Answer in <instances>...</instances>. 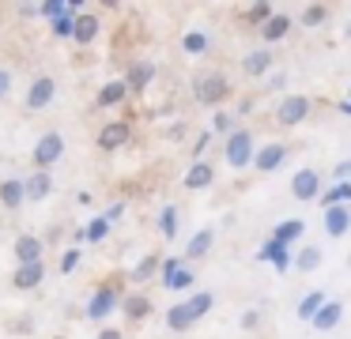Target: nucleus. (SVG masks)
<instances>
[{
	"instance_id": "obj_28",
	"label": "nucleus",
	"mask_w": 351,
	"mask_h": 339,
	"mask_svg": "<svg viewBox=\"0 0 351 339\" xmlns=\"http://www.w3.org/2000/svg\"><path fill=\"white\" fill-rule=\"evenodd\" d=\"M208 249H212V230H200L197 238L189 241V249H185V256H189V260H197V256H204Z\"/></svg>"
},
{
	"instance_id": "obj_17",
	"label": "nucleus",
	"mask_w": 351,
	"mask_h": 339,
	"mask_svg": "<svg viewBox=\"0 0 351 339\" xmlns=\"http://www.w3.org/2000/svg\"><path fill=\"white\" fill-rule=\"evenodd\" d=\"M321 203H325V211H328V208H343V203H351V181H336V185L328 188L325 196H321Z\"/></svg>"
},
{
	"instance_id": "obj_30",
	"label": "nucleus",
	"mask_w": 351,
	"mask_h": 339,
	"mask_svg": "<svg viewBox=\"0 0 351 339\" xmlns=\"http://www.w3.org/2000/svg\"><path fill=\"white\" fill-rule=\"evenodd\" d=\"M159 226H162V234H167V238H174V234H178V208H174V203H170V208H162Z\"/></svg>"
},
{
	"instance_id": "obj_1",
	"label": "nucleus",
	"mask_w": 351,
	"mask_h": 339,
	"mask_svg": "<svg viewBox=\"0 0 351 339\" xmlns=\"http://www.w3.org/2000/svg\"><path fill=\"white\" fill-rule=\"evenodd\" d=\"M212 294L208 290H200L197 298H189V301H178V305H170V313H167V328H174V331H185V328H193V324L200 321V316L212 309Z\"/></svg>"
},
{
	"instance_id": "obj_22",
	"label": "nucleus",
	"mask_w": 351,
	"mask_h": 339,
	"mask_svg": "<svg viewBox=\"0 0 351 339\" xmlns=\"http://www.w3.org/2000/svg\"><path fill=\"white\" fill-rule=\"evenodd\" d=\"M268 68H272V57H268L265 49H257V53H250V57L242 60V72L245 75H265Z\"/></svg>"
},
{
	"instance_id": "obj_43",
	"label": "nucleus",
	"mask_w": 351,
	"mask_h": 339,
	"mask_svg": "<svg viewBox=\"0 0 351 339\" xmlns=\"http://www.w3.org/2000/svg\"><path fill=\"white\" fill-rule=\"evenodd\" d=\"M8 87H12V72H4V68H0V98L8 95Z\"/></svg>"
},
{
	"instance_id": "obj_6",
	"label": "nucleus",
	"mask_w": 351,
	"mask_h": 339,
	"mask_svg": "<svg viewBox=\"0 0 351 339\" xmlns=\"http://www.w3.org/2000/svg\"><path fill=\"white\" fill-rule=\"evenodd\" d=\"M162 283H167L170 290H185V286H193V271L185 268L178 256H170V260L162 264Z\"/></svg>"
},
{
	"instance_id": "obj_18",
	"label": "nucleus",
	"mask_w": 351,
	"mask_h": 339,
	"mask_svg": "<svg viewBox=\"0 0 351 339\" xmlns=\"http://www.w3.org/2000/svg\"><path fill=\"white\" fill-rule=\"evenodd\" d=\"M16 256H19V264H42L38 256H42V241L38 238H19L16 241Z\"/></svg>"
},
{
	"instance_id": "obj_35",
	"label": "nucleus",
	"mask_w": 351,
	"mask_h": 339,
	"mask_svg": "<svg viewBox=\"0 0 351 339\" xmlns=\"http://www.w3.org/2000/svg\"><path fill=\"white\" fill-rule=\"evenodd\" d=\"M155 268H159V260H155V256H144V260H140V268H132V275H136V279H152Z\"/></svg>"
},
{
	"instance_id": "obj_10",
	"label": "nucleus",
	"mask_w": 351,
	"mask_h": 339,
	"mask_svg": "<svg viewBox=\"0 0 351 339\" xmlns=\"http://www.w3.org/2000/svg\"><path fill=\"white\" fill-rule=\"evenodd\" d=\"M129 136H132V128L125 125V121H114V125H106L99 132V147H125V143H129Z\"/></svg>"
},
{
	"instance_id": "obj_9",
	"label": "nucleus",
	"mask_w": 351,
	"mask_h": 339,
	"mask_svg": "<svg viewBox=\"0 0 351 339\" xmlns=\"http://www.w3.org/2000/svg\"><path fill=\"white\" fill-rule=\"evenodd\" d=\"M53 95H57V83L42 75V79H34L31 95H27V105H31V110H46V105L53 102Z\"/></svg>"
},
{
	"instance_id": "obj_29",
	"label": "nucleus",
	"mask_w": 351,
	"mask_h": 339,
	"mask_svg": "<svg viewBox=\"0 0 351 339\" xmlns=\"http://www.w3.org/2000/svg\"><path fill=\"white\" fill-rule=\"evenodd\" d=\"M125 90H129V83H106V87L99 90V102L102 105H117L125 98Z\"/></svg>"
},
{
	"instance_id": "obj_40",
	"label": "nucleus",
	"mask_w": 351,
	"mask_h": 339,
	"mask_svg": "<svg viewBox=\"0 0 351 339\" xmlns=\"http://www.w3.org/2000/svg\"><path fill=\"white\" fill-rule=\"evenodd\" d=\"M76 264H80V253H76V249H69L64 260H61V271H76Z\"/></svg>"
},
{
	"instance_id": "obj_34",
	"label": "nucleus",
	"mask_w": 351,
	"mask_h": 339,
	"mask_svg": "<svg viewBox=\"0 0 351 339\" xmlns=\"http://www.w3.org/2000/svg\"><path fill=\"white\" fill-rule=\"evenodd\" d=\"M42 15L46 19H61V15H69V4L64 0H49V4H42Z\"/></svg>"
},
{
	"instance_id": "obj_19",
	"label": "nucleus",
	"mask_w": 351,
	"mask_h": 339,
	"mask_svg": "<svg viewBox=\"0 0 351 339\" xmlns=\"http://www.w3.org/2000/svg\"><path fill=\"white\" fill-rule=\"evenodd\" d=\"M212 185V166L208 162H193L185 173V188H208Z\"/></svg>"
},
{
	"instance_id": "obj_39",
	"label": "nucleus",
	"mask_w": 351,
	"mask_h": 339,
	"mask_svg": "<svg viewBox=\"0 0 351 339\" xmlns=\"http://www.w3.org/2000/svg\"><path fill=\"white\" fill-rule=\"evenodd\" d=\"M332 177H336V181H348V177H351V158H343V162H336Z\"/></svg>"
},
{
	"instance_id": "obj_27",
	"label": "nucleus",
	"mask_w": 351,
	"mask_h": 339,
	"mask_svg": "<svg viewBox=\"0 0 351 339\" xmlns=\"http://www.w3.org/2000/svg\"><path fill=\"white\" fill-rule=\"evenodd\" d=\"M287 30H291V19H283V15H272V19L265 23V42H280Z\"/></svg>"
},
{
	"instance_id": "obj_24",
	"label": "nucleus",
	"mask_w": 351,
	"mask_h": 339,
	"mask_svg": "<svg viewBox=\"0 0 351 339\" xmlns=\"http://www.w3.org/2000/svg\"><path fill=\"white\" fill-rule=\"evenodd\" d=\"M302 230H306V226H302V218H287V223H280V226H276V234H272V238H276V241H283V245H291L295 238H302Z\"/></svg>"
},
{
	"instance_id": "obj_31",
	"label": "nucleus",
	"mask_w": 351,
	"mask_h": 339,
	"mask_svg": "<svg viewBox=\"0 0 351 339\" xmlns=\"http://www.w3.org/2000/svg\"><path fill=\"white\" fill-rule=\"evenodd\" d=\"M182 45H185V53H204L208 49V38L200 34V30H189V34L182 38Z\"/></svg>"
},
{
	"instance_id": "obj_33",
	"label": "nucleus",
	"mask_w": 351,
	"mask_h": 339,
	"mask_svg": "<svg viewBox=\"0 0 351 339\" xmlns=\"http://www.w3.org/2000/svg\"><path fill=\"white\" fill-rule=\"evenodd\" d=\"M72 30H76V19H72V15L53 19V34H57V38H72Z\"/></svg>"
},
{
	"instance_id": "obj_4",
	"label": "nucleus",
	"mask_w": 351,
	"mask_h": 339,
	"mask_svg": "<svg viewBox=\"0 0 351 339\" xmlns=\"http://www.w3.org/2000/svg\"><path fill=\"white\" fill-rule=\"evenodd\" d=\"M117 301L121 298H117L114 286H102V290H95V298L87 301V316H91V321H106V316L117 309Z\"/></svg>"
},
{
	"instance_id": "obj_26",
	"label": "nucleus",
	"mask_w": 351,
	"mask_h": 339,
	"mask_svg": "<svg viewBox=\"0 0 351 339\" xmlns=\"http://www.w3.org/2000/svg\"><path fill=\"white\" fill-rule=\"evenodd\" d=\"M295 268H298V271H317V268H321V249H317V245H306L302 253H298Z\"/></svg>"
},
{
	"instance_id": "obj_48",
	"label": "nucleus",
	"mask_w": 351,
	"mask_h": 339,
	"mask_svg": "<svg viewBox=\"0 0 351 339\" xmlns=\"http://www.w3.org/2000/svg\"><path fill=\"white\" fill-rule=\"evenodd\" d=\"M348 34H351V27H348Z\"/></svg>"
},
{
	"instance_id": "obj_32",
	"label": "nucleus",
	"mask_w": 351,
	"mask_h": 339,
	"mask_svg": "<svg viewBox=\"0 0 351 339\" xmlns=\"http://www.w3.org/2000/svg\"><path fill=\"white\" fill-rule=\"evenodd\" d=\"M106 234H110V223H106V218H95V223L84 230V238H87V241H102Z\"/></svg>"
},
{
	"instance_id": "obj_8",
	"label": "nucleus",
	"mask_w": 351,
	"mask_h": 339,
	"mask_svg": "<svg viewBox=\"0 0 351 339\" xmlns=\"http://www.w3.org/2000/svg\"><path fill=\"white\" fill-rule=\"evenodd\" d=\"M291 192H295L298 200H313V196L321 192V177L313 170H298L295 181H291Z\"/></svg>"
},
{
	"instance_id": "obj_13",
	"label": "nucleus",
	"mask_w": 351,
	"mask_h": 339,
	"mask_svg": "<svg viewBox=\"0 0 351 339\" xmlns=\"http://www.w3.org/2000/svg\"><path fill=\"white\" fill-rule=\"evenodd\" d=\"M257 260H272L276 268L280 271H287L291 268V256H287V245H283V241H265V245H261V253H257Z\"/></svg>"
},
{
	"instance_id": "obj_12",
	"label": "nucleus",
	"mask_w": 351,
	"mask_h": 339,
	"mask_svg": "<svg viewBox=\"0 0 351 339\" xmlns=\"http://www.w3.org/2000/svg\"><path fill=\"white\" fill-rule=\"evenodd\" d=\"M283 155H287V147H283V143H265V147L257 151V155H253V162H257V170H276V166L283 162Z\"/></svg>"
},
{
	"instance_id": "obj_11",
	"label": "nucleus",
	"mask_w": 351,
	"mask_h": 339,
	"mask_svg": "<svg viewBox=\"0 0 351 339\" xmlns=\"http://www.w3.org/2000/svg\"><path fill=\"white\" fill-rule=\"evenodd\" d=\"M325 230L328 238H343L351 230V208H328L325 211Z\"/></svg>"
},
{
	"instance_id": "obj_38",
	"label": "nucleus",
	"mask_w": 351,
	"mask_h": 339,
	"mask_svg": "<svg viewBox=\"0 0 351 339\" xmlns=\"http://www.w3.org/2000/svg\"><path fill=\"white\" fill-rule=\"evenodd\" d=\"M325 15H328V12H325V4H310V8H306V15H302V19L313 27V23H321Z\"/></svg>"
},
{
	"instance_id": "obj_36",
	"label": "nucleus",
	"mask_w": 351,
	"mask_h": 339,
	"mask_svg": "<svg viewBox=\"0 0 351 339\" xmlns=\"http://www.w3.org/2000/svg\"><path fill=\"white\" fill-rule=\"evenodd\" d=\"M250 19H253V23H261V27H265V23L272 19V4H253V8H250Z\"/></svg>"
},
{
	"instance_id": "obj_14",
	"label": "nucleus",
	"mask_w": 351,
	"mask_h": 339,
	"mask_svg": "<svg viewBox=\"0 0 351 339\" xmlns=\"http://www.w3.org/2000/svg\"><path fill=\"white\" fill-rule=\"evenodd\" d=\"M23 200H27V181L8 177L4 185H0V203H4V208H19Z\"/></svg>"
},
{
	"instance_id": "obj_47",
	"label": "nucleus",
	"mask_w": 351,
	"mask_h": 339,
	"mask_svg": "<svg viewBox=\"0 0 351 339\" xmlns=\"http://www.w3.org/2000/svg\"><path fill=\"white\" fill-rule=\"evenodd\" d=\"M340 110H343V113H351V102H343V105H340Z\"/></svg>"
},
{
	"instance_id": "obj_42",
	"label": "nucleus",
	"mask_w": 351,
	"mask_h": 339,
	"mask_svg": "<svg viewBox=\"0 0 351 339\" xmlns=\"http://www.w3.org/2000/svg\"><path fill=\"white\" fill-rule=\"evenodd\" d=\"M230 113H215V132H230Z\"/></svg>"
},
{
	"instance_id": "obj_16",
	"label": "nucleus",
	"mask_w": 351,
	"mask_h": 339,
	"mask_svg": "<svg viewBox=\"0 0 351 339\" xmlns=\"http://www.w3.org/2000/svg\"><path fill=\"white\" fill-rule=\"evenodd\" d=\"M42 275H46V268H42V264H19L16 286H19V290H31V286L42 283Z\"/></svg>"
},
{
	"instance_id": "obj_41",
	"label": "nucleus",
	"mask_w": 351,
	"mask_h": 339,
	"mask_svg": "<svg viewBox=\"0 0 351 339\" xmlns=\"http://www.w3.org/2000/svg\"><path fill=\"white\" fill-rule=\"evenodd\" d=\"M257 321H261V313H257V309L242 313V328H245V331H253V328H257Z\"/></svg>"
},
{
	"instance_id": "obj_25",
	"label": "nucleus",
	"mask_w": 351,
	"mask_h": 339,
	"mask_svg": "<svg viewBox=\"0 0 351 339\" xmlns=\"http://www.w3.org/2000/svg\"><path fill=\"white\" fill-rule=\"evenodd\" d=\"M49 188H53V181H49V173H46V170L34 173V177L27 181V196H31V200H46Z\"/></svg>"
},
{
	"instance_id": "obj_49",
	"label": "nucleus",
	"mask_w": 351,
	"mask_h": 339,
	"mask_svg": "<svg viewBox=\"0 0 351 339\" xmlns=\"http://www.w3.org/2000/svg\"><path fill=\"white\" fill-rule=\"evenodd\" d=\"M348 102H351V98H348Z\"/></svg>"
},
{
	"instance_id": "obj_23",
	"label": "nucleus",
	"mask_w": 351,
	"mask_h": 339,
	"mask_svg": "<svg viewBox=\"0 0 351 339\" xmlns=\"http://www.w3.org/2000/svg\"><path fill=\"white\" fill-rule=\"evenodd\" d=\"M152 79H155V68L147 64V60H140V64H132V72H129V90H144Z\"/></svg>"
},
{
	"instance_id": "obj_45",
	"label": "nucleus",
	"mask_w": 351,
	"mask_h": 339,
	"mask_svg": "<svg viewBox=\"0 0 351 339\" xmlns=\"http://www.w3.org/2000/svg\"><path fill=\"white\" fill-rule=\"evenodd\" d=\"M102 218H106V223H114V218H121V203H114V208H110Z\"/></svg>"
},
{
	"instance_id": "obj_20",
	"label": "nucleus",
	"mask_w": 351,
	"mask_h": 339,
	"mask_svg": "<svg viewBox=\"0 0 351 339\" xmlns=\"http://www.w3.org/2000/svg\"><path fill=\"white\" fill-rule=\"evenodd\" d=\"M95 34H99V19H95V15H80L72 38H76L80 45H87V42H95Z\"/></svg>"
},
{
	"instance_id": "obj_2",
	"label": "nucleus",
	"mask_w": 351,
	"mask_h": 339,
	"mask_svg": "<svg viewBox=\"0 0 351 339\" xmlns=\"http://www.w3.org/2000/svg\"><path fill=\"white\" fill-rule=\"evenodd\" d=\"M253 136L245 132V128H234L230 132V140H227V162L234 166V170H242V166H250L253 162Z\"/></svg>"
},
{
	"instance_id": "obj_46",
	"label": "nucleus",
	"mask_w": 351,
	"mask_h": 339,
	"mask_svg": "<svg viewBox=\"0 0 351 339\" xmlns=\"http://www.w3.org/2000/svg\"><path fill=\"white\" fill-rule=\"evenodd\" d=\"M99 339H121V331H117V328H106V331H102Z\"/></svg>"
},
{
	"instance_id": "obj_21",
	"label": "nucleus",
	"mask_w": 351,
	"mask_h": 339,
	"mask_svg": "<svg viewBox=\"0 0 351 339\" xmlns=\"http://www.w3.org/2000/svg\"><path fill=\"white\" fill-rule=\"evenodd\" d=\"M325 301H328V298H325L321 290H310V294L302 298V305H298V316H302V321H313V316L325 309Z\"/></svg>"
},
{
	"instance_id": "obj_5",
	"label": "nucleus",
	"mask_w": 351,
	"mask_h": 339,
	"mask_svg": "<svg viewBox=\"0 0 351 339\" xmlns=\"http://www.w3.org/2000/svg\"><path fill=\"white\" fill-rule=\"evenodd\" d=\"M61 155H64V140H61V132L42 136L38 147H34V162H38V166H53Z\"/></svg>"
},
{
	"instance_id": "obj_7",
	"label": "nucleus",
	"mask_w": 351,
	"mask_h": 339,
	"mask_svg": "<svg viewBox=\"0 0 351 339\" xmlns=\"http://www.w3.org/2000/svg\"><path fill=\"white\" fill-rule=\"evenodd\" d=\"M310 113V98H302V95H291V98H283L280 102V125H298V121Z\"/></svg>"
},
{
	"instance_id": "obj_15",
	"label": "nucleus",
	"mask_w": 351,
	"mask_h": 339,
	"mask_svg": "<svg viewBox=\"0 0 351 339\" xmlns=\"http://www.w3.org/2000/svg\"><path fill=\"white\" fill-rule=\"evenodd\" d=\"M340 316H343V305H340V301H325V309L313 316V328H317V331H332L336 324H340Z\"/></svg>"
},
{
	"instance_id": "obj_44",
	"label": "nucleus",
	"mask_w": 351,
	"mask_h": 339,
	"mask_svg": "<svg viewBox=\"0 0 351 339\" xmlns=\"http://www.w3.org/2000/svg\"><path fill=\"white\" fill-rule=\"evenodd\" d=\"M208 140H212V136H208V132H200V140H197V147H193V151H197V162H200V151H204V147H208Z\"/></svg>"
},
{
	"instance_id": "obj_3",
	"label": "nucleus",
	"mask_w": 351,
	"mask_h": 339,
	"mask_svg": "<svg viewBox=\"0 0 351 339\" xmlns=\"http://www.w3.org/2000/svg\"><path fill=\"white\" fill-rule=\"evenodd\" d=\"M227 95H230V83L223 79V75H204V79H197V102L200 105H215Z\"/></svg>"
},
{
	"instance_id": "obj_37",
	"label": "nucleus",
	"mask_w": 351,
	"mask_h": 339,
	"mask_svg": "<svg viewBox=\"0 0 351 339\" xmlns=\"http://www.w3.org/2000/svg\"><path fill=\"white\" fill-rule=\"evenodd\" d=\"M125 309H129V316H147V309H152V305H147V298H129V301H125Z\"/></svg>"
}]
</instances>
